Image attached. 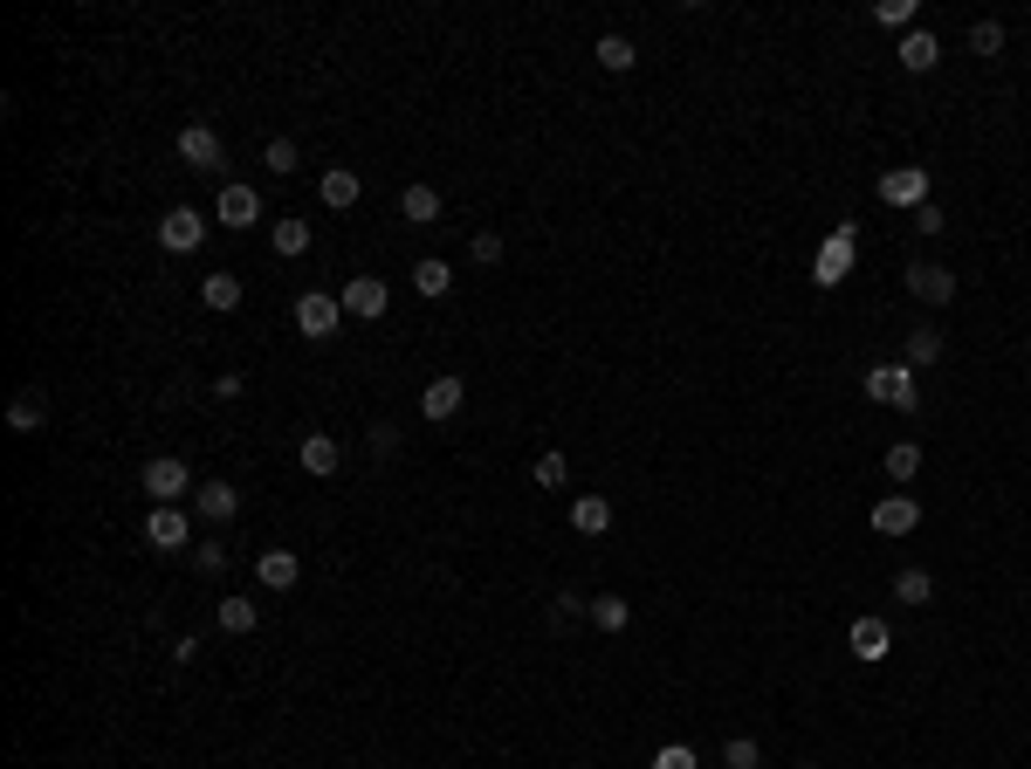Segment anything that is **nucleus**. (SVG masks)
Here are the masks:
<instances>
[{
	"label": "nucleus",
	"mask_w": 1031,
	"mask_h": 769,
	"mask_svg": "<svg viewBox=\"0 0 1031 769\" xmlns=\"http://www.w3.org/2000/svg\"><path fill=\"white\" fill-rule=\"evenodd\" d=\"M853 255H860V227L853 220H839L825 240H818V262H812V282L818 289H839V282L853 275Z\"/></svg>",
	"instance_id": "obj_1"
},
{
	"label": "nucleus",
	"mask_w": 1031,
	"mask_h": 769,
	"mask_svg": "<svg viewBox=\"0 0 1031 769\" xmlns=\"http://www.w3.org/2000/svg\"><path fill=\"white\" fill-rule=\"evenodd\" d=\"M866 398H881V406H894V413H922V385H915L907 364H874V372H866Z\"/></svg>",
	"instance_id": "obj_2"
},
{
	"label": "nucleus",
	"mask_w": 1031,
	"mask_h": 769,
	"mask_svg": "<svg viewBox=\"0 0 1031 769\" xmlns=\"http://www.w3.org/2000/svg\"><path fill=\"white\" fill-rule=\"evenodd\" d=\"M337 323H344V296H324V289H303V296H296V331H303L310 344L337 337Z\"/></svg>",
	"instance_id": "obj_3"
},
{
	"label": "nucleus",
	"mask_w": 1031,
	"mask_h": 769,
	"mask_svg": "<svg viewBox=\"0 0 1031 769\" xmlns=\"http://www.w3.org/2000/svg\"><path fill=\"white\" fill-rule=\"evenodd\" d=\"M200 240H207V214L200 207H173L166 220H158V248H166V255H193Z\"/></svg>",
	"instance_id": "obj_4"
},
{
	"label": "nucleus",
	"mask_w": 1031,
	"mask_h": 769,
	"mask_svg": "<svg viewBox=\"0 0 1031 769\" xmlns=\"http://www.w3.org/2000/svg\"><path fill=\"white\" fill-rule=\"evenodd\" d=\"M881 199H887V207L922 214V207H929V166H894V172H881Z\"/></svg>",
	"instance_id": "obj_5"
},
{
	"label": "nucleus",
	"mask_w": 1031,
	"mask_h": 769,
	"mask_svg": "<svg viewBox=\"0 0 1031 769\" xmlns=\"http://www.w3.org/2000/svg\"><path fill=\"white\" fill-rule=\"evenodd\" d=\"M193 489V474H186V461H173V454H158V461H145V495H151V509H166V502H179Z\"/></svg>",
	"instance_id": "obj_6"
},
{
	"label": "nucleus",
	"mask_w": 1031,
	"mask_h": 769,
	"mask_svg": "<svg viewBox=\"0 0 1031 769\" xmlns=\"http://www.w3.org/2000/svg\"><path fill=\"white\" fill-rule=\"evenodd\" d=\"M385 309H392V289H385L379 275H351V282H344V316H365V323H379Z\"/></svg>",
	"instance_id": "obj_7"
},
{
	"label": "nucleus",
	"mask_w": 1031,
	"mask_h": 769,
	"mask_svg": "<svg viewBox=\"0 0 1031 769\" xmlns=\"http://www.w3.org/2000/svg\"><path fill=\"white\" fill-rule=\"evenodd\" d=\"M214 220H220V227H234V234H242V227H255V220H262V199H255V186H220V199H214Z\"/></svg>",
	"instance_id": "obj_8"
},
{
	"label": "nucleus",
	"mask_w": 1031,
	"mask_h": 769,
	"mask_svg": "<svg viewBox=\"0 0 1031 769\" xmlns=\"http://www.w3.org/2000/svg\"><path fill=\"white\" fill-rule=\"evenodd\" d=\"M145 543H151V550H186V543H193V522L166 502V509L145 515Z\"/></svg>",
	"instance_id": "obj_9"
},
{
	"label": "nucleus",
	"mask_w": 1031,
	"mask_h": 769,
	"mask_svg": "<svg viewBox=\"0 0 1031 769\" xmlns=\"http://www.w3.org/2000/svg\"><path fill=\"white\" fill-rule=\"evenodd\" d=\"M866 522H874L881 536H907V530H915V522H922V502H915V495H881V502H874V515H866Z\"/></svg>",
	"instance_id": "obj_10"
},
{
	"label": "nucleus",
	"mask_w": 1031,
	"mask_h": 769,
	"mask_svg": "<svg viewBox=\"0 0 1031 769\" xmlns=\"http://www.w3.org/2000/svg\"><path fill=\"white\" fill-rule=\"evenodd\" d=\"M907 296H915V303H949V296H956V275H949L942 262H915V268H907Z\"/></svg>",
	"instance_id": "obj_11"
},
{
	"label": "nucleus",
	"mask_w": 1031,
	"mask_h": 769,
	"mask_svg": "<svg viewBox=\"0 0 1031 769\" xmlns=\"http://www.w3.org/2000/svg\"><path fill=\"white\" fill-rule=\"evenodd\" d=\"M255 578H262V591H296L303 556H296V550H262V556H255Z\"/></svg>",
	"instance_id": "obj_12"
},
{
	"label": "nucleus",
	"mask_w": 1031,
	"mask_h": 769,
	"mask_svg": "<svg viewBox=\"0 0 1031 769\" xmlns=\"http://www.w3.org/2000/svg\"><path fill=\"white\" fill-rule=\"evenodd\" d=\"M359 193H365V179L351 172V166H331L324 179H316V199H324L331 214H344V207H359Z\"/></svg>",
	"instance_id": "obj_13"
},
{
	"label": "nucleus",
	"mask_w": 1031,
	"mask_h": 769,
	"mask_svg": "<svg viewBox=\"0 0 1031 769\" xmlns=\"http://www.w3.org/2000/svg\"><path fill=\"white\" fill-rule=\"evenodd\" d=\"M179 158H186L193 172H214V166H220V138H214V125H186V131H179Z\"/></svg>",
	"instance_id": "obj_14"
},
{
	"label": "nucleus",
	"mask_w": 1031,
	"mask_h": 769,
	"mask_svg": "<svg viewBox=\"0 0 1031 769\" xmlns=\"http://www.w3.org/2000/svg\"><path fill=\"white\" fill-rule=\"evenodd\" d=\"M461 398H468V385L448 372V378H433V385L420 392V413H426V420H454V413H461Z\"/></svg>",
	"instance_id": "obj_15"
},
{
	"label": "nucleus",
	"mask_w": 1031,
	"mask_h": 769,
	"mask_svg": "<svg viewBox=\"0 0 1031 769\" xmlns=\"http://www.w3.org/2000/svg\"><path fill=\"white\" fill-rule=\"evenodd\" d=\"M296 461H303V474H316V481H324V474H337V440L331 433H303V447H296Z\"/></svg>",
	"instance_id": "obj_16"
},
{
	"label": "nucleus",
	"mask_w": 1031,
	"mask_h": 769,
	"mask_svg": "<svg viewBox=\"0 0 1031 769\" xmlns=\"http://www.w3.org/2000/svg\"><path fill=\"white\" fill-rule=\"evenodd\" d=\"M853 660H887V645H894V632H887V619H853Z\"/></svg>",
	"instance_id": "obj_17"
},
{
	"label": "nucleus",
	"mask_w": 1031,
	"mask_h": 769,
	"mask_svg": "<svg viewBox=\"0 0 1031 769\" xmlns=\"http://www.w3.org/2000/svg\"><path fill=\"white\" fill-rule=\"evenodd\" d=\"M571 530H578V536H606V530H612V502H606V495H578V502H571Z\"/></svg>",
	"instance_id": "obj_18"
},
{
	"label": "nucleus",
	"mask_w": 1031,
	"mask_h": 769,
	"mask_svg": "<svg viewBox=\"0 0 1031 769\" xmlns=\"http://www.w3.org/2000/svg\"><path fill=\"white\" fill-rule=\"evenodd\" d=\"M42 420H49V392H42V385L14 392V406H8V426H14V433H35Z\"/></svg>",
	"instance_id": "obj_19"
},
{
	"label": "nucleus",
	"mask_w": 1031,
	"mask_h": 769,
	"mask_svg": "<svg viewBox=\"0 0 1031 769\" xmlns=\"http://www.w3.org/2000/svg\"><path fill=\"white\" fill-rule=\"evenodd\" d=\"M894 56H901V69H915V76H929V69L942 62V42H935L929 28H915V34H907V42H901Z\"/></svg>",
	"instance_id": "obj_20"
},
{
	"label": "nucleus",
	"mask_w": 1031,
	"mask_h": 769,
	"mask_svg": "<svg viewBox=\"0 0 1031 769\" xmlns=\"http://www.w3.org/2000/svg\"><path fill=\"white\" fill-rule=\"evenodd\" d=\"M193 509H200L207 522H227L234 509H242V495H234L227 481H207V489H193Z\"/></svg>",
	"instance_id": "obj_21"
},
{
	"label": "nucleus",
	"mask_w": 1031,
	"mask_h": 769,
	"mask_svg": "<svg viewBox=\"0 0 1031 769\" xmlns=\"http://www.w3.org/2000/svg\"><path fill=\"white\" fill-rule=\"evenodd\" d=\"M200 303L220 309V316H227V309H242V275H207V282H200Z\"/></svg>",
	"instance_id": "obj_22"
},
{
	"label": "nucleus",
	"mask_w": 1031,
	"mask_h": 769,
	"mask_svg": "<svg viewBox=\"0 0 1031 769\" xmlns=\"http://www.w3.org/2000/svg\"><path fill=\"white\" fill-rule=\"evenodd\" d=\"M626 619H632V604H626L619 591H599V598H591V625H599V632H626Z\"/></svg>",
	"instance_id": "obj_23"
},
{
	"label": "nucleus",
	"mask_w": 1031,
	"mask_h": 769,
	"mask_svg": "<svg viewBox=\"0 0 1031 769\" xmlns=\"http://www.w3.org/2000/svg\"><path fill=\"white\" fill-rule=\"evenodd\" d=\"M255 625H262L255 598H220V632H255Z\"/></svg>",
	"instance_id": "obj_24"
},
{
	"label": "nucleus",
	"mask_w": 1031,
	"mask_h": 769,
	"mask_svg": "<svg viewBox=\"0 0 1031 769\" xmlns=\"http://www.w3.org/2000/svg\"><path fill=\"white\" fill-rule=\"evenodd\" d=\"M400 214L420 220V227H426V220H441V193H433V186H406V193H400Z\"/></svg>",
	"instance_id": "obj_25"
},
{
	"label": "nucleus",
	"mask_w": 1031,
	"mask_h": 769,
	"mask_svg": "<svg viewBox=\"0 0 1031 769\" xmlns=\"http://www.w3.org/2000/svg\"><path fill=\"white\" fill-rule=\"evenodd\" d=\"M591 56H599V69H612V76H626L632 62H640V56H632V42H626V34H599V49H591Z\"/></svg>",
	"instance_id": "obj_26"
},
{
	"label": "nucleus",
	"mask_w": 1031,
	"mask_h": 769,
	"mask_svg": "<svg viewBox=\"0 0 1031 769\" xmlns=\"http://www.w3.org/2000/svg\"><path fill=\"white\" fill-rule=\"evenodd\" d=\"M413 289H420V296H448V289H454V268H448V262H433V255H426V262L413 268Z\"/></svg>",
	"instance_id": "obj_27"
},
{
	"label": "nucleus",
	"mask_w": 1031,
	"mask_h": 769,
	"mask_svg": "<svg viewBox=\"0 0 1031 769\" xmlns=\"http://www.w3.org/2000/svg\"><path fill=\"white\" fill-rule=\"evenodd\" d=\"M935 357H942V331H929V323L907 331V372H922V364H935Z\"/></svg>",
	"instance_id": "obj_28"
},
{
	"label": "nucleus",
	"mask_w": 1031,
	"mask_h": 769,
	"mask_svg": "<svg viewBox=\"0 0 1031 769\" xmlns=\"http://www.w3.org/2000/svg\"><path fill=\"white\" fill-rule=\"evenodd\" d=\"M894 598H901V604H915V612H922V604L935 598V578H929V571H901V578H894Z\"/></svg>",
	"instance_id": "obj_29"
},
{
	"label": "nucleus",
	"mask_w": 1031,
	"mask_h": 769,
	"mask_svg": "<svg viewBox=\"0 0 1031 769\" xmlns=\"http://www.w3.org/2000/svg\"><path fill=\"white\" fill-rule=\"evenodd\" d=\"M887 474L894 481H915L922 474V447H915V440H894V447H887Z\"/></svg>",
	"instance_id": "obj_30"
},
{
	"label": "nucleus",
	"mask_w": 1031,
	"mask_h": 769,
	"mask_svg": "<svg viewBox=\"0 0 1031 769\" xmlns=\"http://www.w3.org/2000/svg\"><path fill=\"white\" fill-rule=\"evenodd\" d=\"M268 240H275V255H303L310 248V220H275Z\"/></svg>",
	"instance_id": "obj_31"
},
{
	"label": "nucleus",
	"mask_w": 1031,
	"mask_h": 769,
	"mask_svg": "<svg viewBox=\"0 0 1031 769\" xmlns=\"http://www.w3.org/2000/svg\"><path fill=\"white\" fill-rule=\"evenodd\" d=\"M262 166H268L275 179H289V172H296V138H268V151H262Z\"/></svg>",
	"instance_id": "obj_32"
},
{
	"label": "nucleus",
	"mask_w": 1031,
	"mask_h": 769,
	"mask_svg": "<svg viewBox=\"0 0 1031 769\" xmlns=\"http://www.w3.org/2000/svg\"><path fill=\"white\" fill-rule=\"evenodd\" d=\"M970 49L976 56H1004V21H970Z\"/></svg>",
	"instance_id": "obj_33"
},
{
	"label": "nucleus",
	"mask_w": 1031,
	"mask_h": 769,
	"mask_svg": "<svg viewBox=\"0 0 1031 769\" xmlns=\"http://www.w3.org/2000/svg\"><path fill=\"white\" fill-rule=\"evenodd\" d=\"M723 762H729V769H757V762H764V749L749 742V736H729V742H723Z\"/></svg>",
	"instance_id": "obj_34"
},
{
	"label": "nucleus",
	"mask_w": 1031,
	"mask_h": 769,
	"mask_svg": "<svg viewBox=\"0 0 1031 769\" xmlns=\"http://www.w3.org/2000/svg\"><path fill=\"white\" fill-rule=\"evenodd\" d=\"M564 481H571L564 454H537V489H564Z\"/></svg>",
	"instance_id": "obj_35"
},
{
	"label": "nucleus",
	"mask_w": 1031,
	"mask_h": 769,
	"mask_svg": "<svg viewBox=\"0 0 1031 769\" xmlns=\"http://www.w3.org/2000/svg\"><path fill=\"white\" fill-rule=\"evenodd\" d=\"M468 255H474V262H482V268H495V262H502V234H489V227H482V234H474V240H468Z\"/></svg>",
	"instance_id": "obj_36"
},
{
	"label": "nucleus",
	"mask_w": 1031,
	"mask_h": 769,
	"mask_svg": "<svg viewBox=\"0 0 1031 769\" xmlns=\"http://www.w3.org/2000/svg\"><path fill=\"white\" fill-rule=\"evenodd\" d=\"M193 571H200V578H220V571H227V550H220V543H200V550H193Z\"/></svg>",
	"instance_id": "obj_37"
},
{
	"label": "nucleus",
	"mask_w": 1031,
	"mask_h": 769,
	"mask_svg": "<svg viewBox=\"0 0 1031 769\" xmlns=\"http://www.w3.org/2000/svg\"><path fill=\"white\" fill-rule=\"evenodd\" d=\"M654 769H701V756H695V749H681V742H667V749L654 756Z\"/></svg>",
	"instance_id": "obj_38"
},
{
	"label": "nucleus",
	"mask_w": 1031,
	"mask_h": 769,
	"mask_svg": "<svg viewBox=\"0 0 1031 769\" xmlns=\"http://www.w3.org/2000/svg\"><path fill=\"white\" fill-rule=\"evenodd\" d=\"M881 21L887 28H907V21H915V0H881Z\"/></svg>",
	"instance_id": "obj_39"
},
{
	"label": "nucleus",
	"mask_w": 1031,
	"mask_h": 769,
	"mask_svg": "<svg viewBox=\"0 0 1031 769\" xmlns=\"http://www.w3.org/2000/svg\"><path fill=\"white\" fill-rule=\"evenodd\" d=\"M248 392V378L242 372H227V378H214V398H242Z\"/></svg>",
	"instance_id": "obj_40"
},
{
	"label": "nucleus",
	"mask_w": 1031,
	"mask_h": 769,
	"mask_svg": "<svg viewBox=\"0 0 1031 769\" xmlns=\"http://www.w3.org/2000/svg\"><path fill=\"white\" fill-rule=\"evenodd\" d=\"M372 447L392 454V447H400V426H385V420H379V426H372Z\"/></svg>",
	"instance_id": "obj_41"
},
{
	"label": "nucleus",
	"mask_w": 1031,
	"mask_h": 769,
	"mask_svg": "<svg viewBox=\"0 0 1031 769\" xmlns=\"http://www.w3.org/2000/svg\"><path fill=\"white\" fill-rule=\"evenodd\" d=\"M915 227H922V234H942V227H949V214H942V207H922V214H915Z\"/></svg>",
	"instance_id": "obj_42"
}]
</instances>
